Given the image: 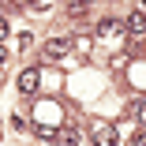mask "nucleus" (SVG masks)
<instances>
[{
  "instance_id": "obj_7",
  "label": "nucleus",
  "mask_w": 146,
  "mask_h": 146,
  "mask_svg": "<svg viewBox=\"0 0 146 146\" xmlns=\"http://www.w3.org/2000/svg\"><path fill=\"white\" fill-rule=\"evenodd\" d=\"M131 146H146V131H139V135L131 139Z\"/></svg>"
},
{
  "instance_id": "obj_1",
  "label": "nucleus",
  "mask_w": 146,
  "mask_h": 146,
  "mask_svg": "<svg viewBox=\"0 0 146 146\" xmlns=\"http://www.w3.org/2000/svg\"><path fill=\"white\" fill-rule=\"evenodd\" d=\"M90 139H94V146H120V131L109 120H94L90 124Z\"/></svg>"
},
{
  "instance_id": "obj_5",
  "label": "nucleus",
  "mask_w": 146,
  "mask_h": 146,
  "mask_svg": "<svg viewBox=\"0 0 146 146\" xmlns=\"http://www.w3.org/2000/svg\"><path fill=\"white\" fill-rule=\"evenodd\" d=\"M124 26H127V34H135V38H142V34H146V11H142V8H139V11H131Z\"/></svg>"
},
{
  "instance_id": "obj_4",
  "label": "nucleus",
  "mask_w": 146,
  "mask_h": 146,
  "mask_svg": "<svg viewBox=\"0 0 146 146\" xmlns=\"http://www.w3.org/2000/svg\"><path fill=\"white\" fill-rule=\"evenodd\" d=\"M68 49H71L68 38H52V41H45V60H60Z\"/></svg>"
},
{
  "instance_id": "obj_2",
  "label": "nucleus",
  "mask_w": 146,
  "mask_h": 146,
  "mask_svg": "<svg viewBox=\"0 0 146 146\" xmlns=\"http://www.w3.org/2000/svg\"><path fill=\"white\" fill-rule=\"evenodd\" d=\"M38 82H41V71L38 68H26V71H19V94H38Z\"/></svg>"
},
{
  "instance_id": "obj_8",
  "label": "nucleus",
  "mask_w": 146,
  "mask_h": 146,
  "mask_svg": "<svg viewBox=\"0 0 146 146\" xmlns=\"http://www.w3.org/2000/svg\"><path fill=\"white\" fill-rule=\"evenodd\" d=\"M8 38V19H0V41Z\"/></svg>"
},
{
  "instance_id": "obj_6",
  "label": "nucleus",
  "mask_w": 146,
  "mask_h": 146,
  "mask_svg": "<svg viewBox=\"0 0 146 146\" xmlns=\"http://www.w3.org/2000/svg\"><path fill=\"white\" fill-rule=\"evenodd\" d=\"M131 116H135V120H139V124H146V98L131 105Z\"/></svg>"
},
{
  "instance_id": "obj_3",
  "label": "nucleus",
  "mask_w": 146,
  "mask_h": 146,
  "mask_svg": "<svg viewBox=\"0 0 146 146\" xmlns=\"http://www.w3.org/2000/svg\"><path fill=\"white\" fill-rule=\"evenodd\" d=\"M52 142H56V146H82V135H79L75 127H56Z\"/></svg>"
}]
</instances>
